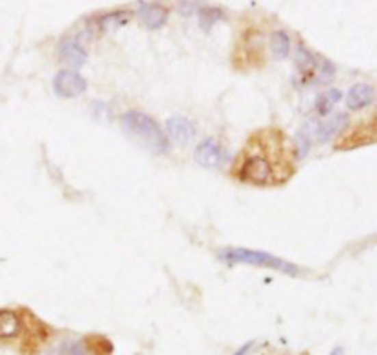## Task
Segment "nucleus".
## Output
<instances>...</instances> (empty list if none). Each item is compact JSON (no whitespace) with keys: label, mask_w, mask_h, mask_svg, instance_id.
I'll return each instance as SVG.
<instances>
[{"label":"nucleus","mask_w":377,"mask_h":355,"mask_svg":"<svg viewBox=\"0 0 377 355\" xmlns=\"http://www.w3.org/2000/svg\"><path fill=\"white\" fill-rule=\"evenodd\" d=\"M348 124H350V116L346 113L335 114L333 118L324 122V124L317 125V133H315V138H317L318 144L330 142L331 138L337 135H341L342 131L346 129Z\"/></svg>","instance_id":"obj_7"},{"label":"nucleus","mask_w":377,"mask_h":355,"mask_svg":"<svg viewBox=\"0 0 377 355\" xmlns=\"http://www.w3.org/2000/svg\"><path fill=\"white\" fill-rule=\"evenodd\" d=\"M63 355H90L89 350L85 348L83 343H72L68 346H65V352Z\"/></svg>","instance_id":"obj_20"},{"label":"nucleus","mask_w":377,"mask_h":355,"mask_svg":"<svg viewBox=\"0 0 377 355\" xmlns=\"http://www.w3.org/2000/svg\"><path fill=\"white\" fill-rule=\"evenodd\" d=\"M330 355H344V348H342V346H337V348L331 350Z\"/></svg>","instance_id":"obj_23"},{"label":"nucleus","mask_w":377,"mask_h":355,"mask_svg":"<svg viewBox=\"0 0 377 355\" xmlns=\"http://www.w3.org/2000/svg\"><path fill=\"white\" fill-rule=\"evenodd\" d=\"M335 76V66L330 61H322L320 63V68H318V77L315 79L318 85H326L330 83L331 77Z\"/></svg>","instance_id":"obj_19"},{"label":"nucleus","mask_w":377,"mask_h":355,"mask_svg":"<svg viewBox=\"0 0 377 355\" xmlns=\"http://www.w3.org/2000/svg\"><path fill=\"white\" fill-rule=\"evenodd\" d=\"M317 122L309 120L306 125H302L300 131L296 133V151H298V157H306L309 153V148H311L313 136L317 133Z\"/></svg>","instance_id":"obj_12"},{"label":"nucleus","mask_w":377,"mask_h":355,"mask_svg":"<svg viewBox=\"0 0 377 355\" xmlns=\"http://www.w3.org/2000/svg\"><path fill=\"white\" fill-rule=\"evenodd\" d=\"M376 98V90L372 85L366 83H357L354 85L352 89L348 90L346 96V105L352 109V111H359V109H365L374 101Z\"/></svg>","instance_id":"obj_9"},{"label":"nucleus","mask_w":377,"mask_h":355,"mask_svg":"<svg viewBox=\"0 0 377 355\" xmlns=\"http://www.w3.org/2000/svg\"><path fill=\"white\" fill-rule=\"evenodd\" d=\"M237 177L242 179L243 183L254 184V186H267L276 181V173H274V166L265 157L250 155L237 170Z\"/></svg>","instance_id":"obj_3"},{"label":"nucleus","mask_w":377,"mask_h":355,"mask_svg":"<svg viewBox=\"0 0 377 355\" xmlns=\"http://www.w3.org/2000/svg\"><path fill=\"white\" fill-rule=\"evenodd\" d=\"M342 92L339 89H330L322 92V94L317 98V113L320 116H326V114H330L333 111V107L341 101Z\"/></svg>","instance_id":"obj_14"},{"label":"nucleus","mask_w":377,"mask_h":355,"mask_svg":"<svg viewBox=\"0 0 377 355\" xmlns=\"http://www.w3.org/2000/svg\"><path fill=\"white\" fill-rule=\"evenodd\" d=\"M195 162L203 168H221L226 160V153L224 149L219 146V142L216 138H207L197 146L194 153Z\"/></svg>","instance_id":"obj_5"},{"label":"nucleus","mask_w":377,"mask_h":355,"mask_svg":"<svg viewBox=\"0 0 377 355\" xmlns=\"http://www.w3.org/2000/svg\"><path fill=\"white\" fill-rule=\"evenodd\" d=\"M223 18V12L219 8H210V6H200L199 8V26L203 28V31H210L212 26L216 23H219Z\"/></svg>","instance_id":"obj_17"},{"label":"nucleus","mask_w":377,"mask_h":355,"mask_svg":"<svg viewBox=\"0 0 377 355\" xmlns=\"http://www.w3.org/2000/svg\"><path fill=\"white\" fill-rule=\"evenodd\" d=\"M87 90V81L76 70H61L53 77V92L61 98H76Z\"/></svg>","instance_id":"obj_4"},{"label":"nucleus","mask_w":377,"mask_h":355,"mask_svg":"<svg viewBox=\"0 0 377 355\" xmlns=\"http://www.w3.org/2000/svg\"><path fill=\"white\" fill-rule=\"evenodd\" d=\"M61 60L72 66H83L87 61V50L74 39H68L61 44Z\"/></svg>","instance_id":"obj_11"},{"label":"nucleus","mask_w":377,"mask_h":355,"mask_svg":"<svg viewBox=\"0 0 377 355\" xmlns=\"http://www.w3.org/2000/svg\"><path fill=\"white\" fill-rule=\"evenodd\" d=\"M131 13L129 12H114L109 13L100 21V28L103 31H114L120 26H124L125 23H129Z\"/></svg>","instance_id":"obj_18"},{"label":"nucleus","mask_w":377,"mask_h":355,"mask_svg":"<svg viewBox=\"0 0 377 355\" xmlns=\"http://www.w3.org/2000/svg\"><path fill=\"white\" fill-rule=\"evenodd\" d=\"M85 348L89 350L90 355H111L114 346L103 335H89L85 339Z\"/></svg>","instance_id":"obj_16"},{"label":"nucleus","mask_w":377,"mask_h":355,"mask_svg":"<svg viewBox=\"0 0 377 355\" xmlns=\"http://www.w3.org/2000/svg\"><path fill=\"white\" fill-rule=\"evenodd\" d=\"M23 330V319L13 309H0V339L17 337Z\"/></svg>","instance_id":"obj_10"},{"label":"nucleus","mask_w":377,"mask_h":355,"mask_svg":"<svg viewBox=\"0 0 377 355\" xmlns=\"http://www.w3.org/2000/svg\"><path fill=\"white\" fill-rule=\"evenodd\" d=\"M197 8V2H181L179 4V10L183 15H190V13H194V10Z\"/></svg>","instance_id":"obj_21"},{"label":"nucleus","mask_w":377,"mask_h":355,"mask_svg":"<svg viewBox=\"0 0 377 355\" xmlns=\"http://www.w3.org/2000/svg\"><path fill=\"white\" fill-rule=\"evenodd\" d=\"M271 48L276 60H285L291 52V37L285 31L278 30L271 37Z\"/></svg>","instance_id":"obj_15"},{"label":"nucleus","mask_w":377,"mask_h":355,"mask_svg":"<svg viewBox=\"0 0 377 355\" xmlns=\"http://www.w3.org/2000/svg\"><path fill=\"white\" fill-rule=\"evenodd\" d=\"M252 346H254V341H250V343H247V344H245V346H242V348L237 350V352L234 355H247L248 352L252 350Z\"/></svg>","instance_id":"obj_22"},{"label":"nucleus","mask_w":377,"mask_h":355,"mask_svg":"<svg viewBox=\"0 0 377 355\" xmlns=\"http://www.w3.org/2000/svg\"><path fill=\"white\" fill-rule=\"evenodd\" d=\"M296 66H298L302 76L309 77L313 72L317 70V57L306 47H298V50H296Z\"/></svg>","instance_id":"obj_13"},{"label":"nucleus","mask_w":377,"mask_h":355,"mask_svg":"<svg viewBox=\"0 0 377 355\" xmlns=\"http://www.w3.org/2000/svg\"><path fill=\"white\" fill-rule=\"evenodd\" d=\"M218 258L229 265H254V267H265V269H272V271L282 272L287 276H302V269L291 261L278 258V256L265 252V250L256 249H243V247H226L218 252Z\"/></svg>","instance_id":"obj_1"},{"label":"nucleus","mask_w":377,"mask_h":355,"mask_svg":"<svg viewBox=\"0 0 377 355\" xmlns=\"http://www.w3.org/2000/svg\"><path fill=\"white\" fill-rule=\"evenodd\" d=\"M120 122H122L125 133L131 135V138H135L136 142H140L144 148L160 155L170 151L168 136L162 133V129L149 114L140 113V111H129L120 118Z\"/></svg>","instance_id":"obj_2"},{"label":"nucleus","mask_w":377,"mask_h":355,"mask_svg":"<svg viewBox=\"0 0 377 355\" xmlns=\"http://www.w3.org/2000/svg\"><path fill=\"white\" fill-rule=\"evenodd\" d=\"M166 129H168V135L171 136V140L179 146H186L194 140L195 133V124L190 122L188 118H183V116H173L166 122Z\"/></svg>","instance_id":"obj_6"},{"label":"nucleus","mask_w":377,"mask_h":355,"mask_svg":"<svg viewBox=\"0 0 377 355\" xmlns=\"http://www.w3.org/2000/svg\"><path fill=\"white\" fill-rule=\"evenodd\" d=\"M140 17L149 30H159L168 23V10L159 2H140Z\"/></svg>","instance_id":"obj_8"}]
</instances>
